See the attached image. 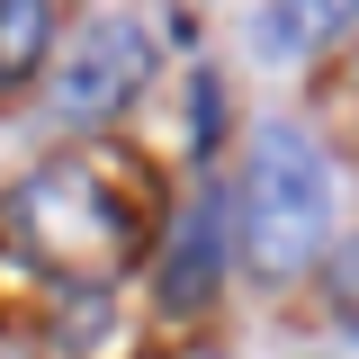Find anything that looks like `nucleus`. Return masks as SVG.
<instances>
[{
    "instance_id": "39448f33",
    "label": "nucleus",
    "mask_w": 359,
    "mask_h": 359,
    "mask_svg": "<svg viewBox=\"0 0 359 359\" xmlns=\"http://www.w3.org/2000/svg\"><path fill=\"white\" fill-rule=\"evenodd\" d=\"M54 45V0H0V90L27 81Z\"/></svg>"
},
{
    "instance_id": "20e7f679",
    "label": "nucleus",
    "mask_w": 359,
    "mask_h": 359,
    "mask_svg": "<svg viewBox=\"0 0 359 359\" xmlns=\"http://www.w3.org/2000/svg\"><path fill=\"white\" fill-rule=\"evenodd\" d=\"M216 261H224V216H216V198H198V207L180 216L171 261H162V306L171 314L207 306V297H216Z\"/></svg>"
},
{
    "instance_id": "f257e3e1",
    "label": "nucleus",
    "mask_w": 359,
    "mask_h": 359,
    "mask_svg": "<svg viewBox=\"0 0 359 359\" xmlns=\"http://www.w3.org/2000/svg\"><path fill=\"white\" fill-rule=\"evenodd\" d=\"M9 233L63 278H117L144 243V216L126 207V189H108L99 162H45L9 189Z\"/></svg>"
},
{
    "instance_id": "7ed1b4c3",
    "label": "nucleus",
    "mask_w": 359,
    "mask_h": 359,
    "mask_svg": "<svg viewBox=\"0 0 359 359\" xmlns=\"http://www.w3.org/2000/svg\"><path fill=\"white\" fill-rule=\"evenodd\" d=\"M144 72H153L144 27H135V18H90L81 36H72V54H63V72H54V108H63L72 126H90V117L126 108L135 90H144Z\"/></svg>"
},
{
    "instance_id": "f03ea898",
    "label": "nucleus",
    "mask_w": 359,
    "mask_h": 359,
    "mask_svg": "<svg viewBox=\"0 0 359 359\" xmlns=\"http://www.w3.org/2000/svg\"><path fill=\"white\" fill-rule=\"evenodd\" d=\"M332 233V171L297 126H252V162H243V252L261 278H297L323 261Z\"/></svg>"
},
{
    "instance_id": "423d86ee",
    "label": "nucleus",
    "mask_w": 359,
    "mask_h": 359,
    "mask_svg": "<svg viewBox=\"0 0 359 359\" xmlns=\"http://www.w3.org/2000/svg\"><path fill=\"white\" fill-rule=\"evenodd\" d=\"M359 0H278V18H269V45H323L351 27Z\"/></svg>"
}]
</instances>
